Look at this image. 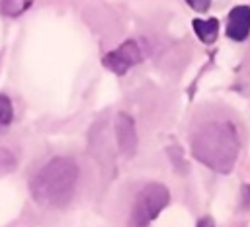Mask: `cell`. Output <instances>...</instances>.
<instances>
[{"mask_svg":"<svg viewBox=\"0 0 250 227\" xmlns=\"http://www.w3.org/2000/svg\"><path fill=\"white\" fill-rule=\"evenodd\" d=\"M78 182V166L68 157H55L31 178L33 200L43 207H62L70 202Z\"/></svg>","mask_w":250,"mask_h":227,"instance_id":"1","label":"cell"},{"mask_svg":"<svg viewBox=\"0 0 250 227\" xmlns=\"http://www.w3.org/2000/svg\"><path fill=\"white\" fill-rule=\"evenodd\" d=\"M236 149L238 141L232 125L229 123H207L201 129H197V133L191 139L193 155L207 166L221 172L230 170L236 157Z\"/></svg>","mask_w":250,"mask_h":227,"instance_id":"2","label":"cell"},{"mask_svg":"<svg viewBox=\"0 0 250 227\" xmlns=\"http://www.w3.org/2000/svg\"><path fill=\"white\" fill-rule=\"evenodd\" d=\"M170 200V194H168V188L162 186V184H146L135 204H133V213H131V225L133 227H146L162 209L164 205L168 204Z\"/></svg>","mask_w":250,"mask_h":227,"instance_id":"3","label":"cell"},{"mask_svg":"<svg viewBox=\"0 0 250 227\" xmlns=\"http://www.w3.org/2000/svg\"><path fill=\"white\" fill-rule=\"evenodd\" d=\"M143 61V51L139 47V43L135 39H127L123 41L119 47H115L113 51H109L104 57V67L109 68L115 74H125L131 67L139 65Z\"/></svg>","mask_w":250,"mask_h":227,"instance_id":"4","label":"cell"},{"mask_svg":"<svg viewBox=\"0 0 250 227\" xmlns=\"http://www.w3.org/2000/svg\"><path fill=\"white\" fill-rule=\"evenodd\" d=\"M115 137H117V145L121 149V153L125 157L133 155L137 149V129H135V121L129 114H117L115 117Z\"/></svg>","mask_w":250,"mask_h":227,"instance_id":"5","label":"cell"},{"mask_svg":"<svg viewBox=\"0 0 250 227\" xmlns=\"http://www.w3.org/2000/svg\"><path fill=\"white\" fill-rule=\"evenodd\" d=\"M250 31V8L248 6H236L229 14V23H227V35L234 41L246 39Z\"/></svg>","mask_w":250,"mask_h":227,"instance_id":"6","label":"cell"},{"mask_svg":"<svg viewBox=\"0 0 250 227\" xmlns=\"http://www.w3.org/2000/svg\"><path fill=\"white\" fill-rule=\"evenodd\" d=\"M193 29L197 33V37L203 41V43H213L217 39V33H219V22L215 18L211 20H193Z\"/></svg>","mask_w":250,"mask_h":227,"instance_id":"7","label":"cell"},{"mask_svg":"<svg viewBox=\"0 0 250 227\" xmlns=\"http://www.w3.org/2000/svg\"><path fill=\"white\" fill-rule=\"evenodd\" d=\"M31 4H33V0H2V2H0V10H2L6 16H20V14H23Z\"/></svg>","mask_w":250,"mask_h":227,"instance_id":"8","label":"cell"},{"mask_svg":"<svg viewBox=\"0 0 250 227\" xmlns=\"http://www.w3.org/2000/svg\"><path fill=\"white\" fill-rule=\"evenodd\" d=\"M14 119V108L6 94H0V133L12 123Z\"/></svg>","mask_w":250,"mask_h":227,"instance_id":"9","label":"cell"},{"mask_svg":"<svg viewBox=\"0 0 250 227\" xmlns=\"http://www.w3.org/2000/svg\"><path fill=\"white\" fill-rule=\"evenodd\" d=\"M193 10H197V12H205L209 6H211V0H186Z\"/></svg>","mask_w":250,"mask_h":227,"instance_id":"10","label":"cell"},{"mask_svg":"<svg viewBox=\"0 0 250 227\" xmlns=\"http://www.w3.org/2000/svg\"><path fill=\"white\" fill-rule=\"evenodd\" d=\"M197 227H215V223H213V219H211V217H203V219H199Z\"/></svg>","mask_w":250,"mask_h":227,"instance_id":"11","label":"cell"}]
</instances>
